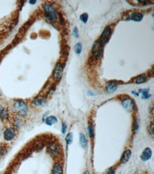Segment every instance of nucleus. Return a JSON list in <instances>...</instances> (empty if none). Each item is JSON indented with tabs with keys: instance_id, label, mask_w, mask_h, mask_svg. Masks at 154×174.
Returning a JSON list of instances; mask_svg holds the SVG:
<instances>
[{
	"instance_id": "nucleus-1",
	"label": "nucleus",
	"mask_w": 154,
	"mask_h": 174,
	"mask_svg": "<svg viewBox=\"0 0 154 174\" xmlns=\"http://www.w3.org/2000/svg\"><path fill=\"white\" fill-rule=\"evenodd\" d=\"M13 109L18 116L21 117L27 116L28 111H29L27 104L24 101H21V100L15 101L13 105Z\"/></svg>"
},
{
	"instance_id": "nucleus-2",
	"label": "nucleus",
	"mask_w": 154,
	"mask_h": 174,
	"mask_svg": "<svg viewBox=\"0 0 154 174\" xmlns=\"http://www.w3.org/2000/svg\"><path fill=\"white\" fill-rule=\"evenodd\" d=\"M44 10L45 16L49 20L50 22H55L58 19V13H57L55 9L51 4H46L44 5Z\"/></svg>"
},
{
	"instance_id": "nucleus-3",
	"label": "nucleus",
	"mask_w": 154,
	"mask_h": 174,
	"mask_svg": "<svg viewBox=\"0 0 154 174\" xmlns=\"http://www.w3.org/2000/svg\"><path fill=\"white\" fill-rule=\"evenodd\" d=\"M103 45L99 40L95 41L92 48V54L95 58H99L103 53Z\"/></svg>"
},
{
	"instance_id": "nucleus-4",
	"label": "nucleus",
	"mask_w": 154,
	"mask_h": 174,
	"mask_svg": "<svg viewBox=\"0 0 154 174\" xmlns=\"http://www.w3.org/2000/svg\"><path fill=\"white\" fill-rule=\"evenodd\" d=\"M111 35H112V27L110 26H107L104 29L102 34L101 37H100V39H99L100 43L103 46H105L110 41Z\"/></svg>"
},
{
	"instance_id": "nucleus-5",
	"label": "nucleus",
	"mask_w": 154,
	"mask_h": 174,
	"mask_svg": "<svg viewBox=\"0 0 154 174\" xmlns=\"http://www.w3.org/2000/svg\"><path fill=\"white\" fill-rule=\"evenodd\" d=\"M63 65L60 62H58L55 64L54 70H53V78L54 79L55 81L58 82V81H60V79H61L62 76H63Z\"/></svg>"
},
{
	"instance_id": "nucleus-6",
	"label": "nucleus",
	"mask_w": 154,
	"mask_h": 174,
	"mask_svg": "<svg viewBox=\"0 0 154 174\" xmlns=\"http://www.w3.org/2000/svg\"><path fill=\"white\" fill-rule=\"evenodd\" d=\"M60 146L59 144L55 142L50 143L48 145V152L52 156H56L60 153Z\"/></svg>"
},
{
	"instance_id": "nucleus-7",
	"label": "nucleus",
	"mask_w": 154,
	"mask_h": 174,
	"mask_svg": "<svg viewBox=\"0 0 154 174\" xmlns=\"http://www.w3.org/2000/svg\"><path fill=\"white\" fill-rule=\"evenodd\" d=\"M16 136V130L14 128H7L5 129L4 132V139L6 141H11L14 139Z\"/></svg>"
},
{
	"instance_id": "nucleus-8",
	"label": "nucleus",
	"mask_w": 154,
	"mask_h": 174,
	"mask_svg": "<svg viewBox=\"0 0 154 174\" xmlns=\"http://www.w3.org/2000/svg\"><path fill=\"white\" fill-rule=\"evenodd\" d=\"M122 106H124V108L128 111L131 112L133 111L134 110L135 107V104L132 99L130 98H127V99H124L122 100Z\"/></svg>"
},
{
	"instance_id": "nucleus-9",
	"label": "nucleus",
	"mask_w": 154,
	"mask_h": 174,
	"mask_svg": "<svg viewBox=\"0 0 154 174\" xmlns=\"http://www.w3.org/2000/svg\"><path fill=\"white\" fill-rule=\"evenodd\" d=\"M117 89V82L116 81H111L107 83L106 91L107 93H113Z\"/></svg>"
},
{
	"instance_id": "nucleus-10",
	"label": "nucleus",
	"mask_w": 154,
	"mask_h": 174,
	"mask_svg": "<svg viewBox=\"0 0 154 174\" xmlns=\"http://www.w3.org/2000/svg\"><path fill=\"white\" fill-rule=\"evenodd\" d=\"M152 156V151L150 148H146L143 150V153H141V159L143 161H147L151 158Z\"/></svg>"
},
{
	"instance_id": "nucleus-11",
	"label": "nucleus",
	"mask_w": 154,
	"mask_h": 174,
	"mask_svg": "<svg viewBox=\"0 0 154 174\" xmlns=\"http://www.w3.org/2000/svg\"><path fill=\"white\" fill-rule=\"evenodd\" d=\"M131 156V151L130 150H126L124 151V152L123 153L122 157H121L120 159V163H126L128 162L130 159Z\"/></svg>"
},
{
	"instance_id": "nucleus-12",
	"label": "nucleus",
	"mask_w": 154,
	"mask_h": 174,
	"mask_svg": "<svg viewBox=\"0 0 154 174\" xmlns=\"http://www.w3.org/2000/svg\"><path fill=\"white\" fill-rule=\"evenodd\" d=\"M51 174H63V167L60 163H55L53 165L51 170Z\"/></svg>"
},
{
	"instance_id": "nucleus-13",
	"label": "nucleus",
	"mask_w": 154,
	"mask_h": 174,
	"mask_svg": "<svg viewBox=\"0 0 154 174\" xmlns=\"http://www.w3.org/2000/svg\"><path fill=\"white\" fill-rule=\"evenodd\" d=\"M9 118V114L6 108L4 106H0V118L2 120H7Z\"/></svg>"
},
{
	"instance_id": "nucleus-14",
	"label": "nucleus",
	"mask_w": 154,
	"mask_h": 174,
	"mask_svg": "<svg viewBox=\"0 0 154 174\" xmlns=\"http://www.w3.org/2000/svg\"><path fill=\"white\" fill-rule=\"evenodd\" d=\"M143 14L140 12H134L131 14L130 17H129L131 20H133V21L135 22H141L143 19Z\"/></svg>"
},
{
	"instance_id": "nucleus-15",
	"label": "nucleus",
	"mask_w": 154,
	"mask_h": 174,
	"mask_svg": "<svg viewBox=\"0 0 154 174\" xmlns=\"http://www.w3.org/2000/svg\"><path fill=\"white\" fill-rule=\"evenodd\" d=\"M33 104L36 106H43L46 104V101L44 98L39 96V97L36 98V99H34V101H33Z\"/></svg>"
},
{
	"instance_id": "nucleus-16",
	"label": "nucleus",
	"mask_w": 154,
	"mask_h": 174,
	"mask_svg": "<svg viewBox=\"0 0 154 174\" xmlns=\"http://www.w3.org/2000/svg\"><path fill=\"white\" fill-rule=\"evenodd\" d=\"M46 123L48 126H52L53 124H55V123H57V121H58V119H57V118L55 116H48L47 118H46Z\"/></svg>"
},
{
	"instance_id": "nucleus-17",
	"label": "nucleus",
	"mask_w": 154,
	"mask_h": 174,
	"mask_svg": "<svg viewBox=\"0 0 154 174\" xmlns=\"http://www.w3.org/2000/svg\"><path fill=\"white\" fill-rule=\"evenodd\" d=\"M80 143L83 149H85L87 146V141L86 140V138L84 134H80Z\"/></svg>"
},
{
	"instance_id": "nucleus-18",
	"label": "nucleus",
	"mask_w": 154,
	"mask_h": 174,
	"mask_svg": "<svg viewBox=\"0 0 154 174\" xmlns=\"http://www.w3.org/2000/svg\"><path fill=\"white\" fill-rule=\"evenodd\" d=\"M146 81V77L145 74H141L138 76V77H136V79H135V82H136V83L138 84L144 83Z\"/></svg>"
},
{
	"instance_id": "nucleus-19",
	"label": "nucleus",
	"mask_w": 154,
	"mask_h": 174,
	"mask_svg": "<svg viewBox=\"0 0 154 174\" xmlns=\"http://www.w3.org/2000/svg\"><path fill=\"white\" fill-rule=\"evenodd\" d=\"M148 91H149V89H140V90L138 91V92L142 94L143 99H148L151 96V94H150L149 93H148Z\"/></svg>"
},
{
	"instance_id": "nucleus-20",
	"label": "nucleus",
	"mask_w": 154,
	"mask_h": 174,
	"mask_svg": "<svg viewBox=\"0 0 154 174\" xmlns=\"http://www.w3.org/2000/svg\"><path fill=\"white\" fill-rule=\"evenodd\" d=\"M22 124H23V123H22V121L20 118H16L14 121V126L17 129H20L22 126Z\"/></svg>"
},
{
	"instance_id": "nucleus-21",
	"label": "nucleus",
	"mask_w": 154,
	"mask_h": 174,
	"mask_svg": "<svg viewBox=\"0 0 154 174\" xmlns=\"http://www.w3.org/2000/svg\"><path fill=\"white\" fill-rule=\"evenodd\" d=\"M82 44L80 42L77 43L75 46V51L77 54H80L81 52H82Z\"/></svg>"
},
{
	"instance_id": "nucleus-22",
	"label": "nucleus",
	"mask_w": 154,
	"mask_h": 174,
	"mask_svg": "<svg viewBox=\"0 0 154 174\" xmlns=\"http://www.w3.org/2000/svg\"><path fill=\"white\" fill-rule=\"evenodd\" d=\"M72 139H73V137H72V133H69L66 136V137H65V141H66L67 145H70V144H72Z\"/></svg>"
},
{
	"instance_id": "nucleus-23",
	"label": "nucleus",
	"mask_w": 154,
	"mask_h": 174,
	"mask_svg": "<svg viewBox=\"0 0 154 174\" xmlns=\"http://www.w3.org/2000/svg\"><path fill=\"white\" fill-rule=\"evenodd\" d=\"M87 131H88V133H89V136L90 138H92L94 136V126L92 124L90 125L89 126H88L87 128Z\"/></svg>"
},
{
	"instance_id": "nucleus-24",
	"label": "nucleus",
	"mask_w": 154,
	"mask_h": 174,
	"mask_svg": "<svg viewBox=\"0 0 154 174\" xmlns=\"http://www.w3.org/2000/svg\"><path fill=\"white\" fill-rule=\"evenodd\" d=\"M6 152H7V148L5 146V145L0 146V156H4L6 154Z\"/></svg>"
},
{
	"instance_id": "nucleus-25",
	"label": "nucleus",
	"mask_w": 154,
	"mask_h": 174,
	"mask_svg": "<svg viewBox=\"0 0 154 174\" xmlns=\"http://www.w3.org/2000/svg\"><path fill=\"white\" fill-rule=\"evenodd\" d=\"M88 14L86 13H84L80 15V20L82 21V22H84V23H86V22H87L88 20Z\"/></svg>"
},
{
	"instance_id": "nucleus-26",
	"label": "nucleus",
	"mask_w": 154,
	"mask_h": 174,
	"mask_svg": "<svg viewBox=\"0 0 154 174\" xmlns=\"http://www.w3.org/2000/svg\"><path fill=\"white\" fill-rule=\"evenodd\" d=\"M138 128H139V122H138V120L137 118H136L134 121V131H137Z\"/></svg>"
},
{
	"instance_id": "nucleus-27",
	"label": "nucleus",
	"mask_w": 154,
	"mask_h": 174,
	"mask_svg": "<svg viewBox=\"0 0 154 174\" xmlns=\"http://www.w3.org/2000/svg\"><path fill=\"white\" fill-rule=\"evenodd\" d=\"M72 34L75 38L79 37V34H78V29H77V27H74L73 30H72Z\"/></svg>"
},
{
	"instance_id": "nucleus-28",
	"label": "nucleus",
	"mask_w": 154,
	"mask_h": 174,
	"mask_svg": "<svg viewBox=\"0 0 154 174\" xmlns=\"http://www.w3.org/2000/svg\"><path fill=\"white\" fill-rule=\"evenodd\" d=\"M115 170L114 168H110L104 174H115Z\"/></svg>"
},
{
	"instance_id": "nucleus-29",
	"label": "nucleus",
	"mask_w": 154,
	"mask_h": 174,
	"mask_svg": "<svg viewBox=\"0 0 154 174\" xmlns=\"http://www.w3.org/2000/svg\"><path fill=\"white\" fill-rule=\"evenodd\" d=\"M153 123H151L149 126V128H148V130H149V133L150 134H151L152 137H153Z\"/></svg>"
},
{
	"instance_id": "nucleus-30",
	"label": "nucleus",
	"mask_w": 154,
	"mask_h": 174,
	"mask_svg": "<svg viewBox=\"0 0 154 174\" xmlns=\"http://www.w3.org/2000/svg\"><path fill=\"white\" fill-rule=\"evenodd\" d=\"M66 130H67L66 123L63 122V123H62V133H63V134H65V132H66Z\"/></svg>"
},
{
	"instance_id": "nucleus-31",
	"label": "nucleus",
	"mask_w": 154,
	"mask_h": 174,
	"mask_svg": "<svg viewBox=\"0 0 154 174\" xmlns=\"http://www.w3.org/2000/svg\"><path fill=\"white\" fill-rule=\"evenodd\" d=\"M29 2H30V4H34L36 2V1H29Z\"/></svg>"
},
{
	"instance_id": "nucleus-32",
	"label": "nucleus",
	"mask_w": 154,
	"mask_h": 174,
	"mask_svg": "<svg viewBox=\"0 0 154 174\" xmlns=\"http://www.w3.org/2000/svg\"><path fill=\"white\" fill-rule=\"evenodd\" d=\"M83 174H90V172L87 170V171H85L84 173H83Z\"/></svg>"
},
{
	"instance_id": "nucleus-33",
	"label": "nucleus",
	"mask_w": 154,
	"mask_h": 174,
	"mask_svg": "<svg viewBox=\"0 0 154 174\" xmlns=\"http://www.w3.org/2000/svg\"><path fill=\"white\" fill-rule=\"evenodd\" d=\"M1 96V91H0V96Z\"/></svg>"
}]
</instances>
